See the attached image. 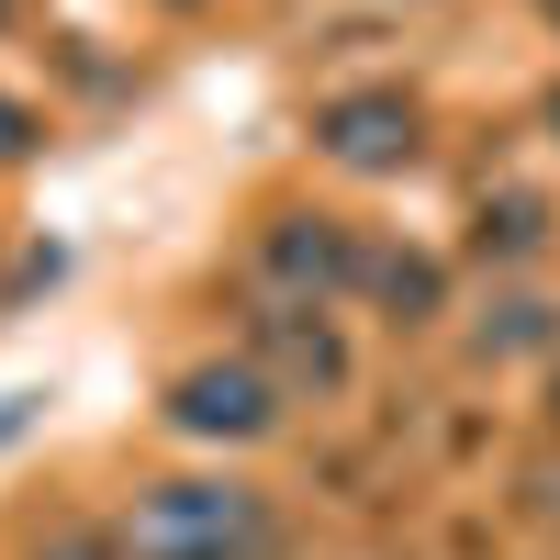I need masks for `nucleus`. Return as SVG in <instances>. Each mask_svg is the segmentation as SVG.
<instances>
[{
    "label": "nucleus",
    "mask_w": 560,
    "mask_h": 560,
    "mask_svg": "<svg viewBox=\"0 0 560 560\" xmlns=\"http://www.w3.org/2000/svg\"><path fill=\"white\" fill-rule=\"evenodd\" d=\"M12 158H34V113H23V102H0V168H12Z\"/></svg>",
    "instance_id": "10"
},
{
    "label": "nucleus",
    "mask_w": 560,
    "mask_h": 560,
    "mask_svg": "<svg viewBox=\"0 0 560 560\" xmlns=\"http://www.w3.org/2000/svg\"><path fill=\"white\" fill-rule=\"evenodd\" d=\"M482 258H538L549 247V202L538 191H504V202H482V236H471Z\"/></svg>",
    "instance_id": "7"
},
{
    "label": "nucleus",
    "mask_w": 560,
    "mask_h": 560,
    "mask_svg": "<svg viewBox=\"0 0 560 560\" xmlns=\"http://www.w3.org/2000/svg\"><path fill=\"white\" fill-rule=\"evenodd\" d=\"M258 370L280 393H337L348 382V337L325 325V303H269L258 314Z\"/></svg>",
    "instance_id": "5"
},
{
    "label": "nucleus",
    "mask_w": 560,
    "mask_h": 560,
    "mask_svg": "<svg viewBox=\"0 0 560 560\" xmlns=\"http://www.w3.org/2000/svg\"><path fill=\"white\" fill-rule=\"evenodd\" d=\"M0 23H12V0H0Z\"/></svg>",
    "instance_id": "12"
},
{
    "label": "nucleus",
    "mask_w": 560,
    "mask_h": 560,
    "mask_svg": "<svg viewBox=\"0 0 560 560\" xmlns=\"http://www.w3.org/2000/svg\"><path fill=\"white\" fill-rule=\"evenodd\" d=\"M549 415H560V393H549Z\"/></svg>",
    "instance_id": "13"
},
{
    "label": "nucleus",
    "mask_w": 560,
    "mask_h": 560,
    "mask_svg": "<svg viewBox=\"0 0 560 560\" xmlns=\"http://www.w3.org/2000/svg\"><path fill=\"white\" fill-rule=\"evenodd\" d=\"M482 348H493V359H516V348H549V303H493Z\"/></svg>",
    "instance_id": "8"
},
{
    "label": "nucleus",
    "mask_w": 560,
    "mask_h": 560,
    "mask_svg": "<svg viewBox=\"0 0 560 560\" xmlns=\"http://www.w3.org/2000/svg\"><path fill=\"white\" fill-rule=\"evenodd\" d=\"M280 404H292V393H280L258 359H202V370H179V382H168V427H179V438H236V448H247V438L280 427Z\"/></svg>",
    "instance_id": "2"
},
{
    "label": "nucleus",
    "mask_w": 560,
    "mask_h": 560,
    "mask_svg": "<svg viewBox=\"0 0 560 560\" xmlns=\"http://www.w3.org/2000/svg\"><path fill=\"white\" fill-rule=\"evenodd\" d=\"M34 560H124V538H102V527H68V538H45Z\"/></svg>",
    "instance_id": "9"
},
{
    "label": "nucleus",
    "mask_w": 560,
    "mask_h": 560,
    "mask_svg": "<svg viewBox=\"0 0 560 560\" xmlns=\"http://www.w3.org/2000/svg\"><path fill=\"white\" fill-rule=\"evenodd\" d=\"M314 147L359 179H393V168H415V102L404 90H348V102L314 113Z\"/></svg>",
    "instance_id": "4"
},
{
    "label": "nucleus",
    "mask_w": 560,
    "mask_h": 560,
    "mask_svg": "<svg viewBox=\"0 0 560 560\" xmlns=\"http://www.w3.org/2000/svg\"><path fill=\"white\" fill-rule=\"evenodd\" d=\"M359 292H382L404 325H427L448 280H438V258H415V247H370V258H359Z\"/></svg>",
    "instance_id": "6"
},
{
    "label": "nucleus",
    "mask_w": 560,
    "mask_h": 560,
    "mask_svg": "<svg viewBox=\"0 0 560 560\" xmlns=\"http://www.w3.org/2000/svg\"><path fill=\"white\" fill-rule=\"evenodd\" d=\"M359 236L337 213H269V236H258V269H269V292L280 303H337V292H359Z\"/></svg>",
    "instance_id": "3"
},
{
    "label": "nucleus",
    "mask_w": 560,
    "mask_h": 560,
    "mask_svg": "<svg viewBox=\"0 0 560 560\" xmlns=\"http://www.w3.org/2000/svg\"><path fill=\"white\" fill-rule=\"evenodd\" d=\"M113 538H124V560H269L280 516L258 482H147Z\"/></svg>",
    "instance_id": "1"
},
{
    "label": "nucleus",
    "mask_w": 560,
    "mask_h": 560,
    "mask_svg": "<svg viewBox=\"0 0 560 560\" xmlns=\"http://www.w3.org/2000/svg\"><path fill=\"white\" fill-rule=\"evenodd\" d=\"M549 135H560V90H549Z\"/></svg>",
    "instance_id": "11"
}]
</instances>
